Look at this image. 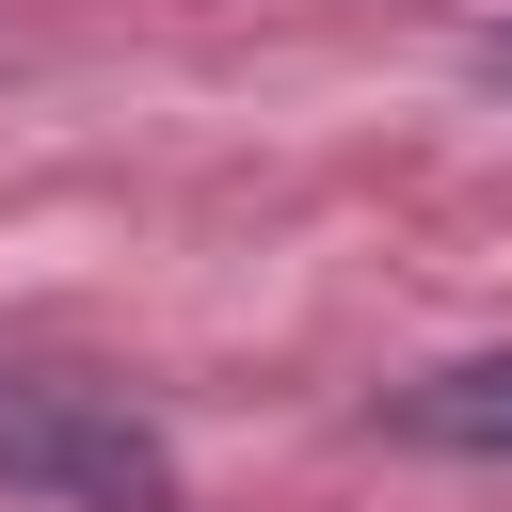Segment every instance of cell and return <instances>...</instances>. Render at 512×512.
<instances>
[{
    "mask_svg": "<svg viewBox=\"0 0 512 512\" xmlns=\"http://www.w3.org/2000/svg\"><path fill=\"white\" fill-rule=\"evenodd\" d=\"M0 480L48 496V512H192L176 448H160L128 400L48 384V368H0Z\"/></svg>",
    "mask_w": 512,
    "mask_h": 512,
    "instance_id": "cell-1",
    "label": "cell"
},
{
    "mask_svg": "<svg viewBox=\"0 0 512 512\" xmlns=\"http://www.w3.org/2000/svg\"><path fill=\"white\" fill-rule=\"evenodd\" d=\"M480 80H496V96H512V32H480Z\"/></svg>",
    "mask_w": 512,
    "mask_h": 512,
    "instance_id": "cell-3",
    "label": "cell"
},
{
    "mask_svg": "<svg viewBox=\"0 0 512 512\" xmlns=\"http://www.w3.org/2000/svg\"><path fill=\"white\" fill-rule=\"evenodd\" d=\"M400 416H416L432 448H480V464H512V352H464V368H432Z\"/></svg>",
    "mask_w": 512,
    "mask_h": 512,
    "instance_id": "cell-2",
    "label": "cell"
}]
</instances>
